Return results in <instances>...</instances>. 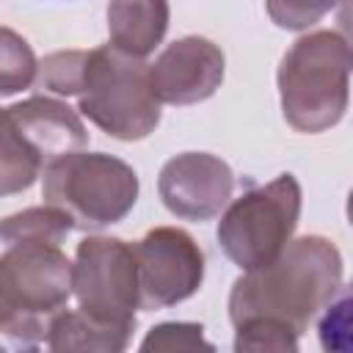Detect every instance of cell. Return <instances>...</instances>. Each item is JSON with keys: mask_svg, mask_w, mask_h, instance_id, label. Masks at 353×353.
Here are the masks:
<instances>
[{"mask_svg": "<svg viewBox=\"0 0 353 353\" xmlns=\"http://www.w3.org/2000/svg\"><path fill=\"white\" fill-rule=\"evenodd\" d=\"M69 298L72 259L61 245H8L0 254V334L17 353H41Z\"/></svg>", "mask_w": 353, "mask_h": 353, "instance_id": "3957f363", "label": "cell"}, {"mask_svg": "<svg viewBox=\"0 0 353 353\" xmlns=\"http://www.w3.org/2000/svg\"><path fill=\"white\" fill-rule=\"evenodd\" d=\"M226 72V58L218 44L204 36H182L171 41L154 63H149V83L160 105H196L210 99Z\"/></svg>", "mask_w": 353, "mask_h": 353, "instance_id": "30bf717a", "label": "cell"}, {"mask_svg": "<svg viewBox=\"0 0 353 353\" xmlns=\"http://www.w3.org/2000/svg\"><path fill=\"white\" fill-rule=\"evenodd\" d=\"M6 116L44 165L63 154L83 152V146L88 143V130L80 113L55 97H28L8 105Z\"/></svg>", "mask_w": 353, "mask_h": 353, "instance_id": "8fae6325", "label": "cell"}, {"mask_svg": "<svg viewBox=\"0 0 353 353\" xmlns=\"http://www.w3.org/2000/svg\"><path fill=\"white\" fill-rule=\"evenodd\" d=\"M72 221L66 212L39 204L19 212H11L0 221V243L6 245H61L72 232Z\"/></svg>", "mask_w": 353, "mask_h": 353, "instance_id": "5bb4252c", "label": "cell"}, {"mask_svg": "<svg viewBox=\"0 0 353 353\" xmlns=\"http://www.w3.org/2000/svg\"><path fill=\"white\" fill-rule=\"evenodd\" d=\"M135 353H218V347L204 336L201 323L165 320L146 331Z\"/></svg>", "mask_w": 353, "mask_h": 353, "instance_id": "e0dca14e", "label": "cell"}, {"mask_svg": "<svg viewBox=\"0 0 353 353\" xmlns=\"http://www.w3.org/2000/svg\"><path fill=\"white\" fill-rule=\"evenodd\" d=\"M160 102L149 83V63L110 44L88 50L77 110L116 141H141L160 124Z\"/></svg>", "mask_w": 353, "mask_h": 353, "instance_id": "5b68a950", "label": "cell"}, {"mask_svg": "<svg viewBox=\"0 0 353 353\" xmlns=\"http://www.w3.org/2000/svg\"><path fill=\"white\" fill-rule=\"evenodd\" d=\"M132 334V325H110L80 312H61L50 323L44 347L61 353H127Z\"/></svg>", "mask_w": 353, "mask_h": 353, "instance_id": "4fadbf2b", "label": "cell"}, {"mask_svg": "<svg viewBox=\"0 0 353 353\" xmlns=\"http://www.w3.org/2000/svg\"><path fill=\"white\" fill-rule=\"evenodd\" d=\"M88 50H58L39 61V83L44 91L58 97H77L83 85Z\"/></svg>", "mask_w": 353, "mask_h": 353, "instance_id": "d6986e66", "label": "cell"}, {"mask_svg": "<svg viewBox=\"0 0 353 353\" xmlns=\"http://www.w3.org/2000/svg\"><path fill=\"white\" fill-rule=\"evenodd\" d=\"M44 171L41 157L25 143L0 108V199L28 190Z\"/></svg>", "mask_w": 353, "mask_h": 353, "instance_id": "9a60e30c", "label": "cell"}, {"mask_svg": "<svg viewBox=\"0 0 353 353\" xmlns=\"http://www.w3.org/2000/svg\"><path fill=\"white\" fill-rule=\"evenodd\" d=\"M301 218V185L292 174H279L265 185L245 188L232 199L218 221L223 254L243 270L268 268L292 240Z\"/></svg>", "mask_w": 353, "mask_h": 353, "instance_id": "8992f818", "label": "cell"}, {"mask_svg": "<svg viewBox=\"0 0 353 353\" xmlns=\"http://www.w3.org/2000/svg\"><path fill=\"white\" fill-rule=\"evenodd\" d=\"M320 345L323 353H350V295L342 290L320 317Z\"/></svg>", "mask_w": 353, "mask_h": 353, "instance_id": "ffe728a7", "label": "cell"}, {"mask_svg": "<svg viewBox=\"0 0 353 353\" xmlns=\"http://www.w3.org/2000/svg\"><path fill=\"white\" fill-rule=\"evenodd\" d=\"M138 174L105 152H72L44 165L41 199L66 212L74 229L99 232L119 223L138 201Z\"/></svg>", "mask_w": 353, "mask_h": 353, "instance_id": "277c9868", "label": "cell"}, {"mask_svg": "<svg viewBox=\"0 0 353 353\" xmlns=\"http://www.w3.org/2000/svg\"><path fill=\"white\" fill-rule=\"evenodd\" d=\"M72 295L77 298L80 314L97 323L135 328L141 290L132 245L119 237H83L72 262Z\"/></svg>", "mask_w": 353, "mask_h": 353, "instance_id": "52a82bcc", "label": "cell"}, {"mask_svg": "<svg viewBox=\"0 0 353 353\" xmlns=\"http://www.w3.org/2000/svg\"><path fill=\"white\" fill-rule=\"evenodd\" d=\"M350 41L336 30L301 36L281 58L276 83L284 121L306 135L336 127L350 99Z\"/></svg>", "mask_w": 353, "mask_h": 353, "instance_id": "7a4b0ae2", "label": "cell"}, {"mask_svg": "<svg viewBox=\"0 0 353 353\" xmlns=\"http://www.w3.org/2000/svg\"><path fill=\"white\" fill-rule=\"evenodd\" d=\"M44 353H61V350H50V347H44Z\"/></svg>", "mask_w": 353, "mask_h": 353, "instance_id": "7402d4cb", "label": "cell"}, {"mask_svg": "<svg viewBox=\"0 0 353 353\" xmlns=\"http://www.w3.org/2000/svg\"><path fill=\"white\" fill-rule=\"evenodd\" d=\"M141 309H168L199 292L204 281L201 245L176 226H154L135 245Z\"/></svg>", "mask_w": 353, "mask_h": 353, "instance_id": "ba28073f", "label": "cell"}, {"mask_svg": "<svg viewBox=\"0 0 353 353\" xmlns=\"http://www.w3.org/2000/svg\"><path fill=\"white\" fill-rule=\"evenodd\" d=\"M39 77V58L28 39L0 25V99L28 91Z\"/></svg>", "mask_w": 353, "mask_h": 353, "instance_id": "2e32d148", "label": "cell"}, {"mask_svg": "<svg viewBox=\"0 0 353 353\" xmlns=\"http://www.w3.org/2000/svg\"><path fill=\"white\" fill-rule=\"evenodd\" d=\"M0 353H8V350H6V347H3V345H0Z\"/></svg>", "mask_w": 353, "mask_h": 353, "instance_id": "603a6c76", "label": "cell"}, {"mask_svg": "<svg viewBox=\"0 0 353 353\" xmlns=\"http://www.w3.org/2000/svg\"><path fill=\"white\" fill-rule=\"evenodd\" d=\"M171 8L168 3H141V0H119L108 6V33L110 47L146 61L154 47L163 41L168 30Z\"/></svg>", "mask_w": 353, "mask_h": 353, "instance_id": "7c38bea8", "label": "cell"}, {"mask_svg": "<svg viewBox=\"0 0 353 353\" xmlns=\"http://www.w3.org/2000/svg\"><path fill=\"white\" fill-rule=\"evenodd\" d=\"M234 174L210 152H182L160 168L157 193L163 207L182 221H210L232 201Z\"/></svg>", "mask_w": 353, "mask_h": 353, "instance_id": "9c48e42d", "label": "cell"}, {"mask_svg": "<svg viewBox=\"0 0 353 353\" xmlns=\"http://www.w3.org/2000/svg\"><path fill=\"white\" fill-rule=\"evenodd\" d=\"M234 353H298V334L270 317H254L234 325Z\"/></svg>", "mask_w": 353, "mask_h": 353, "instance_id": "ac0fdd59", "label": "cell"}, {"mask_svg": "<svg viewBox=\"0 0 353 353\" xmlns=\"http://www.w3.org/2000/svg\"><path fill=\"white\" fill-rule=\"evenodd\" d=\"M345 290V265L339 248L306 234L254 273H243L229 292V320L240 325L254 317H270L290 325L298 336Z\"/></svg>", "mask_w": 353, "mask_h": 353, "instance_id": "6da1fadb", "label": "cell"}, {"mask_svg": "<svg viewBox=\"0 0 353 353\" xmlns=\"http://www.w3.org/2000/svg\"><path fill=\"white\" fill-rule=\"evenodd\" d=\"M265 8H268V14L273 17V22L279 28H290V30L309 28L325 11H331L328 3H320V6H309V3H268Z\"/></svg>", "mask_w": 353, "mask_h": 353, "instance_id": "44dd1931", "label": "cell"}]
</instances>
